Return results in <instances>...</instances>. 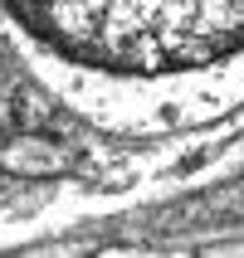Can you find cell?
Segmentation results:
<instances>
[{"mask_svg": "<svg viewBox=\"0 0 244 258\" xmlns=\"http://www.w3.org/2000/svg\"><path fill=\"white\" fill-rule=\"evenodd\" d=\"M73 166H78V151L59 137H44V132H20L0 146V171L5 175L39 180V175H69Z\"/></svg>", "mask_w": 244, "mask_h": 258, "instance_id": "2", "label": "cell"}, {"mask_svg": "<svg viewBox=\"0 0 244 258\" xmlns=\"http://www.w3.org/2000/svg\"><path fill=\"white\" fill-rule=\"evenodd\" d=\"M0 93H5V69H0Z\"/></svg>", "mask_w": 244, "mask_h": 258, "instance_id": "4", "label": "cell"}, {"mask_svg": "<svg viewBox=\"0 0 244 258\" xmlns=\"http://www.w3.org/2000/svg\"><path fill=\"white\" fill-rule=\"evenodd\" d=\"M0 39L69 112L117 137L244 107V0H0Z\"/></svg>", "mask_w": 244, "mask_h": 258, "instance_id": "1", "label": "cell"}, {"mask_svg": "<svg viewBox=\"0 0 244 258\" xmlns=\"http://www.w3.org/2000/svg\"><path fill=\"white\" fill-rule=\"evenodd\" d=\"M10 112H15V107H10V98H5V93H0V127H5V122H10Z\"/></svg>", "mask_w": 244, "mask_h": 258, "instance_id": "3", "label": "cell"}]
</instances>
